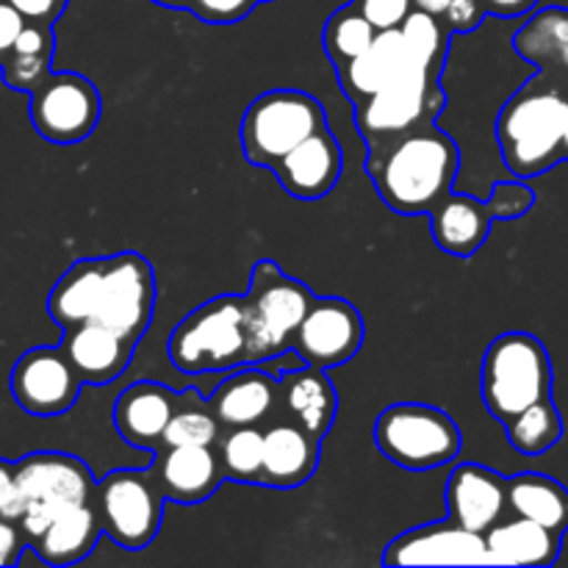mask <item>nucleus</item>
<instances>
[{
	"label": "nucleus",
	"mask_w": 568,
	"mask_h": 568,
	"mask_svg": "<svg viewBox=\"0 0 568 568\" xmlns=\"http://www.w3.org/2000/svg\"><path fill=\"white\" fill-rule=\"evenodd\" d=\"M366 172L377 194L403 216L430 214L458 175V144L433 122L388 142L369 144Z\"/></svg>",
	"instance_id": "obj_1"
},
{
	"label": "nucleus",
	"mask_w": 568,
	"mask_h": 568,
	"mask_svg": "<svg viewBox=\"0 0 568 568\" xmlns=\"http://www.w3.org/2000/svg\"><path fill=\"white\" fill-rule=\"evenodd\" d=\"M568 87L547 75L532 78L503 105L497 142L516 178H536L564 161Z\"/></svg>",
	"instance_id": "obj_2"
},
{
	"label": "nucleus",
	"mask_w": 568,
	"mask_h": 568,
	"mask_svg": "<svg viewBox=\"0 0 568 568\" xmlns=\"http://www.w3.org/2000/svg\"><path fill=\"white\" fill-rule=\"evenodd\" d=\"M480 394L488 414L508 425L530 405L552 397V361L530 333H503L483 355Z\"/></svg>",
	"instance_id": "obj_3"
},
{
	"label": "nucleus",
	"mask_w": 568,
	"mask_h": 568,
	"mask_svg": "<svg viewBox=\"0 0 568 568\" xmlns=\"http://www.w3.org/2000/svg\"><path fill=\"white\" fill-rule=\"evenodd\" d=\"M166 355L183 375H209V372H225L247 364L244 297L225 294L194 308L172 331Z\"/></svg>",
	"instance_id": "obj_4"
},
{
	"label": "nucleus",
	"mask_w": 568,
	"mask_h": 568,
	"mask_svg": "<svg viewBox=\"0 0 568 568\" xmlns=\"http://www.w3.org/2000/svg\"><path fill=\"white\" fill-rule=\"evenodd\" d=\"M316 297L308 286L283 275L275 261H258L244 294L247 308V364L270 361L294 344Z\"/></svg>",
	"instance_id": "obj_5"
},
{
	"label": "nucleus",
	"mask_w": 568,
	"mask_h": 568,
	"mask_svg": "<svg viewBox=\"0 0 568 568\" xmlns=\"http://www.w3.org/2000/svg\"><path fill=\"white\" fill-rule=\"evenodd\" d=\"M20 521L28 544L37 541L50 521L75 505L94 499L98 480L89 466L67 453H33L14 464Z\"/></svg>",
	"instance_id": "obj_6"
},
{
	"label": "nucleus",
	"mask_w": 568,
	"mask_h": 568,
	"mask_svg": "<svg viewBox=\"0 0 568 568\" xmlns=\"http://www.w3.org/2000/svg\"><path fill=\"white\" fill-rule=\"evenodd\" d=\"M325 125V109L314 94L303 89H272L244 111L242 150L255 166H275L300 142L314 136Z\"/></svg>",
	"instance_id": "obj_7"
},
{
	"label": "nucleus",
	"mask_w": 568,
	"mask_h": 568,
	"mask_svg": "<svg viewBox=\"0 0 568 568\" xmlns=\"http://www.w3.org/2000/svg\"><path fill=\"white\" fill-rule=\"evenodd\" d=\"M375 444L392 464L408 471H427L458 458L460 430L447 410L397 403L377 416Z\"/></svg>",
	"instance_id": "obj_8"
},
{
	"label": "nucleus",
	"mask_w": 568,
	"mask_h": 568,
	"mask_svg": "<svg viewBox=\"0 0 568 568\" xmlns=\"http://www.w3.org/2000/svg\"><path fill=\"white\" fill-rule=\"evenodd\" d=\"M164 499L153 471L116 469L98 480L92 503L111 541L136 552L159 536Z\"/></svg>",
	"instance_id": "obj_9"
},
{
	"label": "nucleus",
	"mask_w": 568,
	"mask_h": 568,
	"mask_svg": "<svg viewBox=\"0 0 568 568\" xmlns=\"http://www.w3.org/2000/svg\"><path fill=\"white\" fill-rule=\"evenodd\" d=\"M444 105L447 94L438 83V75L414 72L355 103V122L366 144H381L422 125H433Z\"/></svg>",
	"instance_id": "obj_10"
},
{
	"label": "nucleus",
	"mask_w": 568,
	"mask_h": 568,
	"mask_svg": "<svg viewBox=\"0 0 568 568\" xmlns=\"http://www.w3.org/2000/svg\"><path fill=\"white\" fill-rule=\"evenodd\" d=\"M100 92L78 72H50L31 92V122L55 144L83 142L100 122Z\"/></svg>",
	"instance_id": "obj_11"
},
{
	"label": "nucleus",
	"mask_w": 568,
	"mask_h": 568,
	"mask_svg": "<svg viewBox=\"0 0 568 568\" xmlns=\"http://www.w3.org/2000/svg\"><path fill=\"white\" fill-rule=\"evenodd\" d=\"M155 305V275L148 258L139 253H120L105 258L103 294H100V325L136 344L148 333Z\"/></svg>",
	"instance_id": "obj_12"
},
{
	"label": "nucleus",
	"mask_w": 568,
	"mask_h": 568,
	"mask_svg": "<svg viewBox=\"0 0 568 568\" xmlns=\"http://www.w3.org/2000/svg\"><path fill=\"white\" fill-rule=\"evenodd\" d=\"M81 383L61 347H33L11 369V397L26 414L50 419L75 405Z\"/></svg>",
	"instance_id": "obj_13"
},
{
	"label": "nucleus",
	"mask_w": 568,
	"mask_h": 568,
	"mask_svg": "<svg viewBox=\"0 0 568 568\" xmlns=\"http://www.w3.org/2000/svg\"><path fill=\"white\" fill-rule=\"evenodd\" d=\"M361 344H364V320L358 308L342 297H316L292 347L308 364L333 369L358 355Z\"/></svg>",
	"instance_id": "obj_14"
},
{
	"label": "nucleus",
	"mask_w": 568,
	"mask_h": 568,
	"mask_svg": "<svg viewBox=\"0 0 568 568\" xmlns=\"http://www.w3.org/2000/svg\"><path fill=\"white\" fill-rule=\"evenodd\" d=\"M386 566H427V564H494L483 532L466 530L458 521L408 530L388 544L383 555Z\"/></svg>",
	"instance_id": "obj_15"
},
{
	"label": "nucleus",
	"mask_w": 568,
	"mask_h": 568,
	"mask_svg": "<svg viewBox=\"0 0 568 568\" xmlns=\"http://www.w3.org/2000/svg\"><path fill=\"white\" fill-rule=\"evenodd\" d=\"M336 72L344 94H347L353 103H361V100L372 98V94L381 92L388 83L399 81V78L430 70H425V67L414 59L403 31H399V28H388V31H377L375 42H372L358 59L338 67ZM430 75H436V72H430Z\"/></svg>",
	"instance_id": "obj_16"
},
{
	"label": "nucleus",
	"mask_w": 568,
	"mask_h": 568,
	"mask_svg": "<svg viewBox=\"0 0 568 568\" xmlns=\"http://www.w3.org/2000/svg\"><path fill=\"white\" fill-rule=\"evenodd\" d=\"M449 519L486 536L508 514V480L480 464H458L447 480Z\"/></svg>",
	"instance_id": "obj_17"
},
{
	"label": "nucleus",
	"mask_w": 568,
	"mask_h": 568,
	"mask_svg": "<svg viewBox=\"0 0 568 568\" xmlns=\"http://www.w3.org/2000/svg\"><path fill=\"white\" fill-rule=\"evenodd\" d=\"M342 144L327 128H322L314 136L300 142L292 153L283 155L270 170L275 172L281 186L292 197L320 200L336 189L338 178H342Z\"/></svg>",
	"instance_id": "obj_18"
},
{
	"label": "nucleus",
	"mask_w": 568,
	"mask_h": 568,
	"mask_svg": "<svg viewBox=\"0 0 568 568\" xmlns=\"http://www.w3.org/2000/svg\"><path fill=\"white\" fill-rule=\"evenodd\" d=\"M166 499L178 505H200L225 483L216 447H164L150 469Z\"/></svg>",
	"instance_id": "obj_19"
},
{
	"label": "nucleus",
	"mask_w": 568,
	"mask_h": 568,
	"mask_svg": "<svg viewBox=\"0 0 568 568\" xmlns=\"http://www.w3.org/2000/svg\"><path fill=\"white\" fill-rule=\"evenodd\" d=\"M59 347L83 383L105 386L128 369L136 344L125 342L120 333L100 322H83V325L67 327Z\"/></svg>",
	"instance_id": "obj_20"
},
{
	"label": "nucleus",
	"mask_w": 568,
	"mask_h": 568,
	"mask_svg": "<svg viewBox=\"0 0 568 568\" xmlns=\"http://www.w3.org/2000/svg\"><path fill=\"white\" fill-rule=\"evenodd\" d=\"M322 438L311 436L297 422L286 419L272 422L264 430V471L261 486L270 488H297L314 477L320 466Z\"/></svg>",
	"instance_id": "obj_21"
},
{
	"label": "nucleus",
	"mask_w": 568,
	"mask_h": 568,
	"mask_svg": "<svg viewBox=\"0 0 568 568\" xmlns=\"http://www.w3.org/2000/svg\"><path fill=\"white\" fill-rule=\"evenodd\" d=\"M178 397L166 386L139 381L120 394L114 405V427L122 442L142 449H159L164 430L175 414Z\"/></svg>",
	"instance_id": "obj_22"
},
{
	"label": "nucleus",
	"mask_w": 568,
	"mask_h": 568,
	"mask_svg": "<svg viewBox=\"0 0 568 568\" xmlns=\"http://www.w3.org/2000/svg\"><path fill=\"white\" fill-rule=\"evenodd\" d=\"M277 386H281L277 410H281L286 419L305 427L311 436L325 438L338 410L336 386H333L331 377L325 375V369L308 364L305 369L288 372L286 377L277 381Z\"/></svg>",
	"instance_id": "obj_23"
},
{
	"label": "nucleus",
	"mask_w": 568,
	"mask_h": 568,
	"mask_svg": "<svg viewBox=\"0 0 568 568\" xmlns=\"http://www.w3.org/2000/svg\"><path fill=\"white\" fill-rule=\"evenodd\" d=\"M277 399H281V386L275 377L261 369H242L220 383L209 408L214 410L222 427H258L275 416Z\"/></svg>",
	"instance_id": "obj_24"
},
{
	"label": "nucleus",
	"mask_w": 568,
	"mask_h": 568,
	"mask_svg": "<svg viewBox=\"0 0 568 568\" xmlns=\"http://www.w3.org/2000/svg\"><path fill=\"white\" fill-rule=\"evenodd\" d=\"M516 53L536 64L541 75L568 87V9L547 6L530 14V20L516 31Z\"/></svg>",
	"instance_id": "obj_25"
},
{
	"label": "nucleus",
	"mask_w": 568,
	"mask_h": 568,
	"mask_svg": "<svg viewBox=\"0 0 568 568\" xmlns=\"http://www.w3.org/2000/svg\"><path fill=\"white\" fill-rule=\"evenodd\" d=\"M494 214L488 203H480L466 194L449 192L436 209L430 211L433 239L442 250L458 258H469L480 250V244L488 239Z\"/></svg>",
	"instance_id": "obj_26"
},
{
	"label": "nucleus",
	"mask_w": 568,
	"mask_h": 568,
	"mask_svg": "<svg viewBox=\"0 0 568 568\" xmlns=\"http://www.w3.org/2000/svg\"><path fill=\"white\" fill-rule=\"evenodd\" d=\"M560 538L564 536L525 516L499 519L486 532L494 564L508 566H552L560 555Z\"/></svg>",
	"instance_id": "obj_27"
},
{
	"label": "nucleus",
	"mask_w": 568,
	"mask_h": 568,
	"mask_svg": "<svg viewBox=\"0 0 568 568\" xmlns=\"http://www.w3.org/2000/svg\"><path fill=\"white\" fill-rule=\"evenodd\" d=\"M103 277L105 258H83L61 275L48 297V314L61 331L98 320Z\"/></svg>",
	"instance_id": "obj_28"
},
{
	"label": "nucleus",
	"mask_w": 568,
	"mask_h": 568,
	"mask_svg": "<svg viewBox=\"0 0 568 568\" xmlns=\"http://www.w3.org/2000/svg\"><path fill=\"white\" fill-rule=\"evenodd\" d=\"M103 525L94 510V503L75 505L64 510L48 525V530L31 544L33 552L50 566H70L87 558L98 544Z\"/></svg>",
	"instance_id": "obj_29"
},
{
	"label": "nucleus",
	"mask_w": 568,
	"mask_h": 568,
	"mask_svg": "<svg viewBox=\"0 0 568 568\" xmlns=\"http://www.w3.org/2000/svg\"><path fill=\"white\" fill-rule=\"evenodd\" d=\"M508 510L564 536L568 530V488L538 471H521L508 480Z\"/></svg>",
	"instance_id": "obj_30"
},
{
	"label": "nucleus",
	"mask_w": 568,
	"mask_h": 568,
	"mask_svg": "<svg viewBox=\"0 0 568 568\" xmlns=\"http://www.w3.org/2000/svg\"><path fill=\"white\" fill-rule=\"evenodd\" d=\"M53 26H48V22H26L11 53L0 64L6 87L31 94L53 72L50 70V64H53Z\"/></svg>",
	"instance_id": "obj_31"
},
{
	"label": "nucleus",
	"mask_w": 568,
	"mask_h": 568,
	"mask_svg": "<svg viewBox=\"0 0 568 568\" xmlns=\"http://www.w3.org/2000/svg\"><path fill=\"white\" fill-rule=\"evenodd\" d=\"M375 37L377 28L353 3H347L327 17L325 28H322V48H325L331 64L338 70V67L358 59L375 42Z\"/></svg>",
	"instance_id": "obj_32"
},
{
	"label": "nucleus",
	"mask_w": 568,
	"mask_h": 568,
	"mask_svg": "<svg viewBox=\"0 0 568 568\" xmlns=\"http://www.w3.org/2000/svg\"><path fill=\"white\" fill-rule=\"evenodd\" d=\"M505 430H508L510 447L519 449L521 455H541L564 438V419L552 397H547L514 416Z\"/></svg>",
	"instance_id": "obj_33"
},
{
	"label": "nucleus",
	"mask_w": 568,
	"mask_h": 568,
	"mask_svg": "<svg viewBox=\"0 0 568 568\" xmlns=\"http://www.w3.org/2000/svg\"><path fill=\"white\" fill-rule=\"evenodd\" d=\"M225 480L233 483H261L264 471V430L255 425L227 427L216 442Z\"/></svg>",
	"instance_id": "obj_34"
},
{
	"label": "nucleus",
	"mask_w": 568,
	"mask_h": 568,
	"mask_svg": "<svg viewBox=\"0 0 568 568\" xmlns=\"http://www.w3.org/2000/svg\"><path fill=\"white\" fill-rule=\"evenodd\" d=\"M399 31H403V37H405V42H408L414 59L419 61L425 70L442 75L444 53H447V33H449L444 17L430 14V11L414 9L403 20Z\"/></svg>",
	"instance_id": "obj_35"
},
{
	"label": "nucleus",
	"mask_w": 568,
	"mask_h": 568,
	"mask_svg": "<svg viewBox=\"0 0 568 568\" xmlns=\"http://www.w3.org/2000/svg\"><path fill=\"white\" fill-rule=\"evenodd\" d=\"M222 422L211 408L175 410L164 430L161 447H216Z\"/></svg>",
	"instance_id": "obj_36"
},
{
	"label": "nucleus",
	"mask_w": 568,
	"mask_h": 568,
	"mask_svg": "<svg viewBox=\"0 0 568 568\" xmlns=\"http://www.w3.org/2000/svg\"><path fill=\"white\" fill-rule=\"evenodd\" d=\"M536 203V194L530 186H525L521 181H508L497 183L491 200H488V209H491L494 220H516V216L527 214Z\"/></svg>",
	"instance_id": "obj_37"
},
{
	"label": "nucleus",
	"mask_w": 568,
	"mask_h": 568,
	"mask_svg": "<svg viewBox=\"0 0 568 568\" xmlns=\"http://www.w3.org/2000/svg\"><path fill=\"white\" fill-rule=\"evenodd\" d=\"M255 6L258 0H192L189 11L211 26H231V22H242L244 17H250Z\"/></svg>",
	"instance_id": "obj_38"
},
{
	"label": "nucleus",
	"mask_w": 568,
	"mask_h": 568,
	"mask_svg": "<svg viewBox=\"0 0 568 568\" xmlns=\"http://www.w3.org/2000/svg\"><path fill=\"white\" fill-rule=\"evenodd\" d=\"M377 31L403 26L405 17L414 11V0H349Z\"/></svg>",
	"instance_id": "obj_39"
},
{
	"label": "nucleus",
	"mask_w": 568,
	"mask_h": 568,
	"mask_svg": "<svg viewBox=\"0 0 568 568\" xmlns=\"http://www.w3.org/2000/svg\"><path fill=\"white\" fill-rule=\"evenodd\" d=\"M486 17V6L483 0H453L444 11V22L449 31H475Z\"/></svg>",
	"instance_id": "obj_40"
},
{
	"label": "nucleus",
	"mask_w": 568,
	"mask_h": 568,
	"mask_svg": "<svg viewBox=\"0 0 568 568\" xmlns=\"http://www.w3.org/2000/svg\"><path fill=\"white\" fill-rule=\"evenodd\" d=\"M26 547H31V544H28L22 527L14 519L0 516V566H14Z\"/></svg>",
	"instance_id": "obj_41"
},
{
	"label": "nucleus",
	"mask_w": 568,
	"mask_h": 568,
	"mask_svg": "<svg viewBox=\"0 0 568 568\" xmlns=\"http://www.w3.org/2000/svg\"><path fill=\"white\" fill-rule=\"evenodd\" d=\"M28 22H48L53 26L61 14H64L70 0H9Z\"/></svg>",
	"instance_id": "obj_42"
},
{
	"label": "nucleus",
	"mask_w": 568,
	"mask_h": 568,
	"mask_svg": "<svg viewBox=\"0 0 568 568\" xmlns=\"http://www.w3.org/2000/svg\"><path fill=\"white\" fill-rule=\"evenodd\" d=\"M26 22V17H22L9 0H0V64H3L6 55L11 53V48H14L17 37H20Z\"/></svg>",
	"instance_id": "obj_43"
},
{
	"label": "nucleus",
	"mask_w": 568,
	"mask_h": 568,
	"mask_svg": "<svg viewBox=\"0 0 568 568\" xmlns=\"http://www.w3.org/2000/svg\"><path fill=\"white\" fill-rule=\"evenodd\" d=\"M0 516L20 521V499H17L14 464L0 458Z\"/></svg>",
	"instance_id": "obj_44"
},
{
	"label": "nucleus",
	"mask_w": 568,
	"mask_h": 568,
	"mask_svg": "<svg viewBox=\"0 0 568 568\" xmlns=\"http://www.w3.org/2000/svg\"><path fill=\"white\" fill-rule=\"evenodd\" d=\"M483 6H486V14L514 20V17L530 14L538 6V0H483Z\"/></svg>",
	"instance_id": "obj_45"
},
{
	"label": "nucleus",
	"mask_w": 568,
	"mask_h": 568,
	"mask_svg": "<svg viewBox=\"0 0 568 568\" xmlns=\"http://www.w3.org/2000/svg\"><path fill=\"white\" fill-rule=\"evenodd\" d=\"M449 3H453V0H414V9L430 11V14L444 17V11H447Z\"/></svg>",
	"instance_id": "obj_46"
},
{
	"label": "nucleus",
	"mask_w": 568,
	"mask_h": 568,
	"mask_svg": "<svg viewBox=\"0 0 568 568\" xmlns=\"http://www.w3.org/2000/svg\"><path fill=\"white\" fill-rule=\"evenodd\" d=\"M153 3L166 6V9H189V6H192V0H153Z\"/></svg>",
	"instance_id": "obj_47"
},
{
	"label": "nucleus",
	"mask_w": 568,
	"mask_h": 568,
	"mask_svg": "<svg viewBox=\"0 0 568 568\" xmlns=\"http://www.w3.org/2000/svg\"><path fill=\"white\" fill-rule=\"evenodd\" d=\"M564 159H568V125H566V133H564Z\"/></svg>",
	"instance_id": "obj_48"
},
{
	"label": "nucleus",
	"mask_w": 568,
	"mask_h": 568,
	"mask_svg": "<svg viewBox=\"0 0 568 568\" xmlns=\"http://www.w3.org/2000/svg\"><path fill=\"white\" fill-rule=\"evenodd\" d=\"M258 3H266V0H258Z\"/></svg>",
	"instance_id": "obj_49"
}]
</instances>
